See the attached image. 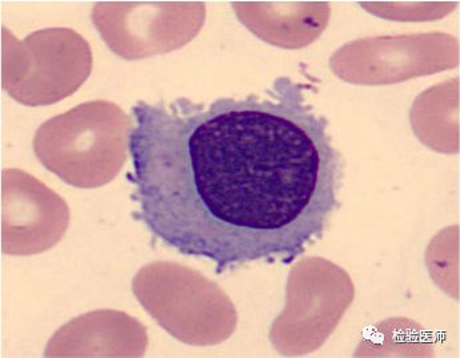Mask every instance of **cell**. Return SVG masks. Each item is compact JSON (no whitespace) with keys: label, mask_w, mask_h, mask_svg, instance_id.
I'll list each match as a JSON object with an SVG mask.
<instances>
[{"label":"cell","mask_w":460,"mask_h":358,"mask_svg":"<svg viewBox=\"0 0 460 358\" xmlns=\"http://www.w3.org/2000/svg\"><path fill=\"white\" fill-rule=\"evenodd\" d=\"M305 83L209 104L137 101L129 135L132 217L217 274L293 263L338 212L343 162Z\"/></svg>","instance_id":"1"},{"label":"cell","mask_w":460,"mask_h":358,"mask_svg":"<svg viewBox=\"0 0 460 358\" xmlns=\"http://www.w3.org/2000/svg\"><path fill=\"white\" fill-rule=\"evenodd\" d=\"M134 121L118 104L93 100L44 121L35 155L60 180L93 189L111 183L127 162Z\"/></svg>","instance_id":"2"},{"label":"cell","mask_w":460,"mask_h":358,"mask_svg":"<svg viewBox=\"0 0 460 358\" xmlns=\"http://www.w3.org/2000/svg\"><path fill=\"white\" fill-rule=\"evenodd\" d=\"M137 301L166 332L191 345L227 340L236 327V310L219 286L179 264L143 266L132 280Z\"/></svg>","instance_id":"3"},{"label":"cell","mask_w":460,"mask_h":358,"mask_svg":"<svg viewBox=\"0 0 460 358\" xmlns=\"http://www.w3.org/2000/svg\"><path fill=\"white\" fill-rule=\"evenodd\" d=\"M91 71L90 44L74 30L44 29L19 40L2 27V88L23 106H51L68 98Z\"/></svg>","instance_id":"4"},{"label":"cell","mask_w":460,"mask_h":358,"mask_svg":"<svg viewBox=\"0 0 460 358\" xmlns=\"http://www.w3.org/2000/svg\"><path fill=\"white\" fill-rule=\"evenodd\" d=\"M202 2H98L91 19L118 57L140 60L189 43L205 23Z\"/></svg>","instance_id":"5"},{"label":"cell","mask_w":460,"mask_h":358,"mask_svg":"<svg viewBox=\"0 0 460 358\" xmlns=\"http://www.w3.org/2000/svg\"><path fill=\"white\" fill-rule=\"evenodd\" d=\"M2 252L40 255L59 244L70 225V208L35 176L22 170H2Z\"/></svg>","instance_id":"6"},{"label":"cell","mask_w":460,"mask_h":358,"mask_svg":"<svg viewBox=\"0 0 460 358\" xmlns=\"http://www.w3.org/2000/svg\"><path fill=\"white\" fill-rule=\"evenodd\" d=\"M147 327L125 312L101 310L71 319L47 344L46 357H142Z\"/></svg>","instance_id":"7"},{"label":"cell","mask_w":460,"mask_h":358,"mask_svg":"<svg viewBox=\"0 0 460 358\" xmlns=\"http://www.w3.org/2000/svg\"><path fill=\"white\" fill-rule=\"evenodd\" d=\"M297 3H233L236 15L261 39L286 48L310 43L303 31L305 13L295 10Z\"/></svg>","instance_id":"8"}]
</instances>
